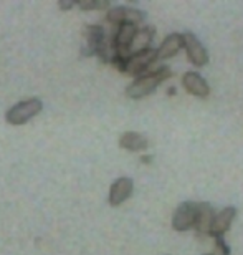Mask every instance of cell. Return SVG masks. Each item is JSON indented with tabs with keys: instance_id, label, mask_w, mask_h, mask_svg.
Here are the masks:
<instances>
[{
	"instance_id": "18",
	"label": "cell",
	"mask_w": 243,
	"mask_h": 255,
	"mask_svg": "<svg viewBox=\"0 0 243 255\" xmlns=\"http://www.w3.org/2000/svg\"><path fill=\"white\" fill-rule=\"evenodd\" d=\"M207 255H212V254H207Z\"/></svg>"
},
{
	"instance_id": "2",
	"label": "cell",
	"mask_w": 243,
	"mask_h": 255,
	"mask_svg": "<svg viewBox=\"0 0 243 255\" xmlns=\"http://www.w3.org/2000/svg\"><path fill=\"white\" fill-rule=\"evenodd\" d=\"M42 110H43L42 100H38V98L23 100L15 106H12V108L5 113V120H7L8 125L20 126V125L28 123L30 120H33L35 116L42 113Z\"/></svg>"
},
{
	"instance_id": "14",
	"label": "cell",
	"mask_w": 243,
	"mask_h": 255,
	"mask_svg": "<svg viewBox=\"0 0 243 255\" xmlns=\"http://www.w3.org/2000/svg\"><path fill=\"white\" fill-rule=\"evenodd\" d=\"M106 30L101 25H88L86 27V43H88V52L96 53L98 48L104 43Z\"/></svg>"
},
{
	"instance_id": "9",
	"label": "cell",
	"mask_w": 243,
	"mask_h": 255,
	"mask_svg": "<svg viewBox=\"0 0 243 255\" xmlns=\"http://www.w3.org/2000/svg\"><path fill=\"white\" fill-rule=\"evenodd\" d=\"M235 216H237V209L235 207H225V209H222L219 214H215L209 236L215 237V239L217 237H224V234L229 231L230 226H232V222H234Z\"/></svg>"
},
{
	"instance_id": "1",
	"label": "cell",
	"mask_w": 243,
	"mask_h": 255,
	"mask_svg": "<svg viewBox=\"0 0 243 255\" xmlns=\"http://www.w3.org/2000/svg\"><path fill=\"white\" fill-rule=\"evenodd\" d=\"M170 76H172V71L169 66H159L158 70L138 76V78L126 88V95L133 100H141V98H144V96L153 93L161 83H164Z\"/></svg>"
},
{
	"instance_id": "3",
	"label": "cell",
	"mask_w": 243,
	"mask_h": 255,
	"mask_svg": "<svg viewBox=\"0 0 243 255\" xmlns=\"http://www.w3.org/2000/svg\"><path fill=\"white\" fill-rule=\"evenodd\" d=\"M144 18H146L144 12L133 7H126V5H116V7L106 10V22L109 25H114V27H119V25L124 23L138 27L139 23L144 22Z\"/></svg>"
},
{
	"instance_id": "17",
	"label": "cell",
	"mask_w": 243,
	"mask_h": 255,
	"mask_svg": "<svg viewBox=\"0 0 243 255\" xmlns=\"http://www.w3.org/2000/svg\"><path fill=\"white\" fill-rule=\"evenodd\" d=\"M75 5H77V2H60V7H62L63 10H70V8H73Z\"/></svg>"
},
{
	"instance_id": "6",
	"label": "cell",
	"mask_w": 243,
	"mask_h": 255,
	"mask_svg": "<svg viewBox=\"0 0 243 255\" xmlns=\"http://www.w3.org/2000/svg\"><path fill=\"white\" fill-rule=\"evenodd\" d=\"M184 48L187 52V58L194 66H205L209 63V53L194 33H184Z\"/></svg>"
},
{
	"instance_id": "13",
	"label": "cell",
	"mask_w": 243,
	"mask_h": 255,
	"mask_svg": "<svg viewBox=\"0 0 243 255\" xmlns=\"http://www.w3.org/2000/svg\"><path fill=\"white\" fill-rule=\"evenodd\" d=\"M119 146L123 147V149L136 152V151L146 149V147L149 146V141H148V137L143 136L141 132L128 131V132H124V134L119 137Z\"/></svg>"
},
{
	"instance_id": "16",
	"label": "cell",
	"mask_w": 243,
	"mask_h": 255,
	"mask_svg": "<svg viewBox=\"0 0 243 255\" xmlns=\"http://www.w3.org/2000/svg\"><path fill=\"white\" fill-rule=\"evenodd\" d=\"M212 255H230V247L227 246L224 237H217L215 239V249Z\"/></svg>"
},
{
	"instance_id": "15",
	"label": "cell",
	"mask_w": 243,
	"mask_h": 255,
	"mask_svg": "<svg viewBox=\"0 0 243 255\" xmlns=\"http://www.w3.org/2000/svg\"><path fill=\"white\" fill-rule=\"evenodd\" d=\"M81 10H109L111 3L108 0H84L77 3Z\"/></svg>"
},
{
	"instance_id": "8",
	"label": "cell",
	"mask_w": 243,
	"mask_h": 255,
	"mask_svg": "<svg viewBox=\"0 0 243 255\" xmlns=\"http://www.w3.org/2000/svg\"><path fill=\"white\" fill-rule=\"evenodd\" d=\"M133 189H134V182L131 177H119V179H116L109 189V197H108L109 204L113 207L121 206L124 201H128L131 197Z\"/></svg>"
},
{
	"instance_id": "12",
	"label": "cell",
	"mask_w": 243,
	"mask_h": 255,
	"mask_svg": "<svg viewBox=\"0 0 243 255\" xmlns=\"http://www.w3.org/2000/svg\"><path fill=\"white\" fill-rule=\"evenodd\" d=\"M156 35V28L154 27H143V28H138L136 32L133 42L129 45V50H128V55H134V53H139V52H144V50L149 48L151 42H153Z\"/></svg>"
},
{
	"instance_id": "4",
	"label": "cell",
	"mask_w": 243,
	"mask_h": 255,
	"mask_svg": "<svg viewBox=\"0 0 243 255\" xmlns=\"http://www.w3.org/2000/svg\"><path fill=\"white\" fill-rule=\"evenodd\" d=\"M156 60H158V53H156L154 48H148V50H144V52L129 55V57L126 58L123 73L131 75V76H141V75L148 73V68Z\"/></svg>"
},
{
	"instance_id": "11",
	"label": "cell",
	"mask_w": 243,
	"mask_h": 255,
	"mask_svg": "<svg viewBox=\"0 0 243 255\" xmlns=\"http://www.w3.org/2000/svg\"><path fill=\"white\" fill-rule=\"evenodd\" d=\"M214 217H215V211L210 204L197 202V216H195L194 229L199 234H209L212 222H214Z\"/></svg>"
},
{
	"instance_id": "10",
	"label": "cell",
	"mask_w": 243,
	"mask_h": 255,
	"mask_svg": "<svg viewBox=\"0 0 243 255\" xmlns=\"http://www.w3.org/2000/svg\"><path fill=\"white\" fill-rule=\"evenodd\" d=\"M180 48H184V33H170L169 37L164 38V42L159 45V48L156 50L158 53V60H165L174 57L180 52Z\"/></svg>"
},
{
	"instance_id": "7",
	"label": "cell",
	"mask_w": 243,
	"mask_h": 255,
	"mask_svg": "<svg viewBox=\"0 0 243 255\" xmlns=\"http://www.w3.org/2000/svg\"><path fill=\"white\" fill-rule=\"evenodd\" d=\"M182 86L187 93L199 96V98H207L210 95V86L204 80V76L195 73V71H185L182 76Z\"/></svg>"
},
{
	"instance_id": "5",
	"label": "cell",
	"mask_w": 243,
	"mask_h": 255,
	"mask_svg": "<svg viewBox=\"0 0 243 255\" xmlns=\"http://www.w3.org/2000/svg\"><path fill=\"white\" fill-rule=\"evenodd\" d=\"M197 216V202H182L179 207L175 209L174 217H172V227L179 232L189 231L194 227Z\"/></svg>"
}]
</instances>
